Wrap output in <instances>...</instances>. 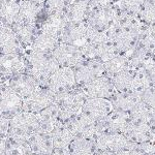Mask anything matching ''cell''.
Here are the masks:
<instances>
[{"label": "cell", "mask_w": 155, "mask_h": 155, "mask_svg": "<svg viewBox=\"0 0 155 155\" xmlns=\"http://www.w3.org/2000/svg\"><path fill=\"white\" fill-rule=\"evenodd\" d=\"M152 25H153V26H155V23H154V24H152Z\"/></svg>", "instance_id": "47"}, {"label": "cell", "mask_w": 155, "mask_h": 155, "mask_svg": "<svg viewBox=\"0 0 155 155\" xmlns=\"http://www.w3.org/2000/svg\"><path fill=\"white\" fill-rule=\"evenodd\" d=\"M150 54H151V55H152V57H153V58L155 59V51H153L152 53H150Z\"/></svg>", "instance_id": "41"}, {"label": "cell", "mask_w": 155, "mask_h": 155, "mask_svg": "<svg viewBox=\"0 0 155 155\" xmlns=\"http://www.w3.org/2000/svg\"><path fill=\"white\" fill-rule=\"evenodd\" d=\"M52 56L62 67H76L84 61L85 57L81 49L67 42L60 41L52 52Z\"/></svg>", "instance_id": "6"}, {"label": "cell", "mask_w": 155, "mask_h": 155, "mask_svg": "<svg viewBox=\"0 0 155 155\" xmlns=\"http://www.w3.org/2000/svg\"><path fill=\"white\" fill-rule=\"evenodd\" d=\"M26 59L28 62L27 72L32 74L42 86H46L52 74L61 67L52 54H38L30 51Z\"/></svg>", "instance_id": "1"}, {"label": "cell", "mask_w": 155, "mask_h": 155, "mask_svg": "<svg viewBox=\"0 0 155 155\" xmlns=\"http://www.w3.org/2000/svg\"><path fill=\"white\" fill-rule=\"evenodd\" d=\"M32 155H34V154H32Z\"/></svg>", "instance_id": "48"}, {"label": "cell", "mask_w": 155, "mask_h": 155, "mask_svg": "<svg viewBox=\"0 0 155 155\" xmlns=\"http://www.w3.org/2000/svg\"><path fill=\"white\" fill-rule=\"evenodd\" d=\"M39 119L37 114L22 111L14 116L9 121L7 137L16 140L27 141L29 137L39 130Z\"/></svg>", "instance_id": "3"}, {"label": "cell", "mask_w": 155, "mask_h": 155, "mask_svg": "<svg viewBox=\"0 0 155 155\" xmlns=\"http://www.w3.org/2000/svg\"><path fill=\"white\" fill-rule=\"evenodd\" d=\"M56 94L49 87L41 86L37 88L29 97L23 99V111L31 113H39L46 107L53 104Z\"/></svg>", "instance_id": "5"}, {"label": "cell", "mask_w": 155, "mask_h": 155, "mask_svg": "<svg viewBox=\"0 0 155 155\" xmlns=\"http://www.w3.org/2000/svg\"><path fill=\"white\" fill-rule=\"evenodd\" d=\"M71 1V0H46L44 8L48 12V16L53 14H62L65 12Z\"/></svg>", "instance_id": "34"}, {"label": "cell", "mask_w": 155, "mask_h": 155, "mask_svg": "<svg viewBox=\"0 0 155 155\" xmlns=\"http://www.w3.org/2000/svg\"><path fill=\"white\" fill-rule=\"evenodd\" d=\"M55 94L65 92L78 86L72 67H59L49 79L46 85Z\"/></svg>", "instance_id": "10"}, {"label": "cell", "mask_w": 155, "mask_h": 155, "mask_svg": "<svg viewBox=\"0 0 155 155\" xmlns=\"http://www.w3.org/2000/svg\"><path fill=\"white\" fill-rule=\"evenodd\" d=\"M154 111L155 110L152 109L149 104H147L145 101H141L132 107L130 111L128 112V114L132 121L145 122V123L150 124L152 117H153Z\"/></svg>", "instance_id": "31"}, {"label": "cell", "mask_w": 155, "mask_h": 155, "mask_svg": "<svg viewBox=\"0 0 155 155\" xmlns=\"http://www.w3.org/2000/svg\"><path fill=\"white\" fill-rule=\"evenodd\" d=\"M94 155H116L115 152H110V151H101V150H97L96 153Z\"/></svg>", "instance_id": "39"}, {"label": "cell", "mask_w": 155, "mask_h": 155, "mask_svg": "<svg viewBox=\"0 0 155 155\" xmlns=\"http://www.w3.org/2000/svg\"><path fill=\"white\" fill-rule=\"evenodd\" d=\"M87 98L88 97L80 86H77L76 88L68 91L56 94L55 104L59 107L60 120L62 123L81 113L82 107Z\"/></svg>", "instance_id": "2"}, {"label": "cell", "mask_w": 155, "mask_h": 155, "mask_svg": "<svg viewBox=\"0 0 155 155\" xmlns=\"http://www.w3.org/2000/svg\"><path fill=\"white\" fill-rule=\"evenodd\" d=\"M5 85L19 94L23 99L27 98L41 86V83L28 72H23L6 80Z\"/></svg>", "instance_id": "12"}, {"label": "cell", "mask_w": 155, "mask_h": 155, "mask_svg": "<svg viewBox=\"0 0 155 155\" xmlns=\"http://www.w3.org/2000/svg\"><path fill=\"white\" fill-rule=\"evenodd\" d=\"M149 1H151V2H152V3H153V4H154V5H155V0H149Z\"/></svg>", "instance_id": "43"}, {"label": "cell", "mask_w": 155, "mask_h": 155, "mask_svg": "<svg viewBox=\"0 0 155 155\" xmlns=\"http://www.w3.org/2000/svg\"><path fill=\"white\" fill-rule=\"evenodd\" d=\"M104 71H106V74L110 78L119 74V72L130 69L128 58L124 54H118L112 59L107 60V62L104 63Z\"/></svg>", "instance_id": "29"}, {"label": "cell", "mask_w": 155, "mask_h": 155, "mask_svg": "<svg viewBox=\"0 0 155 155\" xmlns=\"http://www.w3.org/2000/svg\"><path fill=\"white\" fill-rule=\"evenodd\" d=\"M142 101L155 110V86H151L142 94Z\"/></svg>", "instance_id": "36"}, {"label": "cell", "mask_w": 155, "mask_h": 155, "mask_svg": "<svg viewBox=\"0 0 155 155\" xmlns=\"http://www.w3.org/2000/svg\"><path fill=\"white\" fill-rule=\"evenodd\" d=\"M20 0H4L0 5V21L3 25L12 26L19 19Z\"/></svg>", "instance_id": "26"}, {"label": "cell", "mask_w": 155, "mask_h": 155, "mask_svg": "<svg viewBox=\"0 0 155 155\" xmlns=\"http://www.w3.org/2000/svg\"><path fill=\"white\" fill-rule=\"evenodd\" d=\"M114 5L113 0H89V8L96 9V8H104ZM89 11V12H90Z\"/></svg>", "instance_id": "37"}, {"label": "cell", "mask_w": 155, "mask_h": 155, "mask_svg": "<svg viewBox=\"0 0 155 155\" xmlns=\"http://www.w3.org/2000/svg\"><path fill=\"white\" fill-rule=\"evenodd\" d=\"M137 19L144 25H152L155 23V5L149 0L143 3L137 15Z\"/></svg>", "instance_id": "32"}, {"label": "cell", "mask_w": 155, "mask_h": 155, "mask_svg": "<svg viewBox=\"0 0 155 155\" xmlns=\"http://www.w3.org/2000/svg\"><path fill=\"white\" fill-rule=\"evenodd\" d=\"M63 124L74 137H95L97 134V122L83 113L71 117Z\"/></svg>", "instance_id": "8"}, {"label": "cell", "mask_w": 155, "mask_h": 155, "mask_svg": "<svg viewBox=\"0 0 155 155\" xmlns=\"http://www.w3.org/2000/svg\"><path fill=\"white\" fill-rule=\"evenodd\" d=\"M27 142L34 155H51L54 150L51 134L37 131L29 137Z\"/></svg>", "instance_id": "18"}, {"label": "cell", "mask_w": 155, "mask_h": 155, "mask_svg": "<svg viewBox=\"0 0 155 155\" xmlns=\"http://www.w3.org/2000/svg\"><path fill=\"white\" fill-rule=\"evenodd\" d=\"M41 11V4L28 1V0H20L18 21L28 22V23H36V19Z\"/></svg>", "instance_id": "27"}, {"label": "cell", "mask_w": 155, "mask_h": 155, "mask_svg": "<svg viewBox=\"0 0 155 155\" xmlns=\"http://www.w3.org/2000/svg\"><path fill=\"white\" fill-rule=\"evenodd\" d=\"M60 41L82 49L88 44V24L86 22L69 24L64 30Z\"/></svg>", "instance_id": "16"}, {"label": "cell", "mask_w": 155, "mask_h": 155, "mask_svg": "<svg viewBox=\"0 0 155 155\" xmlns=\"http://www.w3.org/2000/svg\"><path fill=\"white\" fill-rule=\"evenodd\" d=\"M119 1H121V0H113L114 3H117V2H119Z\"/></svg>", "instance_id": "42"}, {"label": "cell", "mask_w": 155, "mask_h": 155, "mask_svg": "<svg viewBox=\"0 0 155 155\" xmlns=\"http://www.w3.org/2000/svg\"><path fill=\"white\" fill-rule=\"evenodd\" d=\"M22 44L11 26L0 27V53H21Z\"/></svg>", "instance_id": "21"}, {"label": "cell", "mask_w": 155, "mask_h": 155, "mask_svg": "<svg viewBox=\"0 0 155 155\" xmlns=\"http://www.w3.org/2000/svg\"><path fill=\"white\" fill-rule=\"evenodd\" d=\"M97 150L118 152L131 143L127 137L119 132H101L95 137Z\"/></svg>", "instance_id": "15"}, {"label": "cell", "mask_w": 155, "mask_h": 155, "mask_svg": "<svg viewBox=\"0 0 155 155\" xmlns=\"http://www.w3.org/2000/svg\"><path fill=\"white\" fill-rule=\"evenodd\" d=\"M87 97L93 98H111L117 92L115 89L112 80L107 74L96 78L93 81L89 82L81 87Z\"/></svg>", "instance_id": "13"}, {"label": "cell", "mask_w": 155, "mask_h": 155, "mask_svg": "<svg viewBox=\"0 0 155 155\" xmlns=\"http://www.w3.org/2000/svg\"><path fill=\"white\" fill-rule=\"evenodd\" d=\"M136 69H127L111 77L112 83L117 92H132Z\"/></svg>", "instance_id": "28"}, {"label": "cell", "mask_w": 155, "mask_h": 155, "mask_svg": "<svg viewBox=\"0 0 155 155\" xmlns=\"http://www.w3.org/2000/svg\"><path fill=\"white\" fill-rule=\"evenodd\" d=\"M116 155H146L144 150L142 149L141 145L137 143H131L125 148L121 149L118 152H115Z\"/></svg>", "instance_id": "35"}, {"label": "cell", "mask_w": 155, "mask_h": 155, "mask_svg": "<svg viewBox=\"0 0 155 155\" xmlns=\"http://www.w3.org/2000/svg\"><path fill=\"white\" fill-rule=\"evenodd\" d=\"M23 111V98L4 84L0 86V116L12 119Z\"/></svg>", "instance_id": "7"}, {"label": "cell", "mask_w": 155, "mask_h": 155, "mask_svg": "<svg viewBox=\"0 0 155 155\" xmlns=\"http://www.w3.org/2000/svg\"><path fill=\"white\" fill-rule=\"evenodd\" d=\"M59 42L60 39L57 37L45 32H41L36 35L33 42L30 45V51L38 54H52Z\"/></svg>", "instance_id": "22"}, {"label": "cell", "mask_w": 155, "mask_h": 155, "mask_svg": "<svg viewBox=\"0 0 155 155\" xmlns=\"http://www.w3.org/2000/svg\"><path fill=\"white\" fill-rule=\"evenodd\" d=\"M54 148H68L74 137L63 123H60L51 132Z\"/></svg>", "instance_id": "30"}, {"label": "cell", "mask_w": 155, "mask_h": 155, "mask_svg": "<svg viewBox=\"0 0 155 155\" xmlns=\"http://www.w3.org/2000/svg\"><path fill=\"white\" fill-rule=\"evenodd\" d=\"M3 1H4V0H0V5H1V3H2Z\"/></svg>", "instance_id": "44"}, {"label": "cell", "mask_w": 155, "mask_h": 155, "mask_svg": "<svg viewBox=\"0 0 155 155\" xmlns=\"http://www.w3.org/2000/svg\"><path fill=\"white\" fill-rule=\"evenodd\" d=\"M28 1H32V2H35V3H38V4H44L46 2V0H28Z\"/></svg>", "instance_id": "40"}, {"label": "cell", "mask_w": 155, "mask_h": 155, "mask_svg": "<svg viewBox=\"0 0 155 155\" xmlns=\"http://www.w3.org/2000/svg\"><path fill=\"white\" fill-rule=\"evenodd\" d=\"M146 155H155V153H153V154H146Z\"/></svg>", "instance_id": "46"}, {"label": "cell", "mask_w": 155, "mask_h": 155, "mask_svg": "<svg viewBox=\"0 0 155 155\" xmlns=\"http://www.w3.org/2000/svg\"><path fill=\"white\" fill-rule=\"evenodd\" d=\"M145 1L146 0H121L117 3H114V5L120 12H124L126 14L132 15V16H137Z\"/></svg>", "instance_id": "33"}, {"label": "cell", "mask_w": 155, "mask_h": 155, "mask_svg": "<svg viewBox=\"0 0 155 155\" xmlns=\"http://www.w3.org/2000/svg\"><path fill=\"white\" fill-rule=\"evenodd\" d=\"M11 27L23 46H30L37 35L36 23L18 21Z\"/></svg>", "instance_id": "24"}, {"label": "cell", "mask_w": 155, "mask_h": 155, "mask_svg": "<svg viewBox=\"0 0 155 155\" xmlns=\"http://www.w3.org/2000/svg\"><path fill=\"white\" fill-rule=\"evenodd\" d=\"M51 155H71L68 148H54Z\"/></svg>", "instance_id": "38"}, {"label": "cell", "mask_w": 155, "mask_h": 155, "mask_svg": "<svg viewBox=\"0 0 155 155\" xmlns=\"http://www.w3.org/2000/svg\"><path fill=\"white\" fill-rule=\"evenodd\" d=\"M68 150L71 155H94L97 151L95 137H74Z\"/></svg>", "instance_id": "25"}, {"label": "cell", "mask_w": 155, "mask_h": 155, "mask_svg": "<svg viewBox=\"0 0 155 155\" xmlns=\"http://www.w3.org/2000/svg\"><path fill=\"white\" fill-rule=\"evenodd\" d=\"M69 23L67 21L64 12L62 14H53L49 15L48 18L45 20L41 27V32L48 33L50 35L55 36L57 38H61L64 30L68 26Z\"/></svg>", "instance_id": "19"}, {"label": "cell", "mask_w": 155, "mask_h": 155, "mask_svg": "<svg viewBox=\"0 0 155 155\" xmlns=\"http://www.w3.org/2000/svg\"><path fill=\"white\" fill-rule=\"evenodd\" d=\"M110 99L115 110L129 112L137 102L142 101V96L136 92H116Z\"/></svg>", "instance_id": "23"}, {"label": "cell", "mask_w": 155, "mask_h": 155, "mask_svg": "<svg viewBox=\"0 0 155 155\" xmlns=\"http://www.w3.org/2000/svg\"><path fill=\"white\" fill-rule=\"evenodd\" d=\"M74 71L76 76L77 85L80 87L93 81L96 78L106 74L104 63L91 59H85L82 63L74 67Z\"/></svg>", "instance_id": "9"}, {"label": "cell", "mask_w": 155, "mask_h": 155, "mask_svg": "<svg viewBox=\"0 0 155 155\" xmlns=\"http://www.w3.org/2000/svg\"><path fill=\"white\" fill-rule=\"evenodd\" d=\"M2 26V23H1V21H0V27H1Z\"/></svg>", "instance_id": "45"}, {"label": "cell", "mask_w": 155, "mask_h": 155, "mask_svg": "<svg viewBox=\"0 0 155 155\" xmlns=\"http://www.w3.org/2000/svg\"><path fill=\"white\" fill-rule=\"evenodd\" d=\"M122 134H124L132 143L137 144L152 141V137H153V132L149 123L132 121L131 119L122 132Z\"/></svg>", "instance_id": "17"}, {"label": "cell", "mask_w": 155, "mask_h": 155, "mask_svg": "<svg viewBox=\"0 0 155 155\" xmlns=\"http://www.w3.org/2000/svg\"><path fill=\"white\" fill-rule=\"evenodd\" d=\"M89 11V0H71L64 15L69 24H79L86 22Z\"/></svg>", "instance_id": "20"}, {"label": "cell", "mask_w": 155, "mask_h": 155, "mask_svg": "<svg viewBox=\"0 0 155 155\" xmlns=\"http://www.w3.org/2000/svg\"><path fill=\"white\" fill-rule=\"evenodd\" d=\"M118 18V9L115 5L104 7V8L91 9L89 12L86 23L93 28L102 31H107L116 23Z\"/></svg>", "instance_id": "11"}, {"label": "cell", "mask_w": 155, "mask_h": 155, "mask_svg": "<svg viewBox=\"0 0 155 155\" xmlns=\"http://www.w3.org/2000/svg\"><path fill=\"white\" fill-rule=\"evenodd\" d=\"M114 107L109 98H93L88 97L85 101L81 113L85 114L94 121L98 122L113 112Z\"/></svg>", "instance_id": "14"}, {"label": "cell", "mask_w": 155, "mask_h": 155, "mask_svg": "<svg viewBox=\"0 0 155 155\" xmlns=\"http://www.w3.org/2000/svg\"><path fill=\"white\" fill-rule=\"evenodd\" d=\"M28 62L21 53H0V79L8 80L19 74L27 72Z\"/></svg>", "instance_id": "4"}]
</instances>
